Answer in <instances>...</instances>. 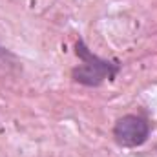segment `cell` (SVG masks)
<instances>
[{
  "instance_id": "7a4b0ae2",
  "label": "cell",
  "mask_w": 157,
  "mask_h": 157,
  "mask_svg": "<svg viewBox=\"0 0 157 157\" xmlns=\"http://www.w3.org/2000/svg\"><path fill=\"white\" fill-rule=\"evenodd\" d=\"M113 139L122 148H137L143 146L150 137V122L148 119L137 113H126L119 117L113 124Z\"/></svg>"
},
{
  "instance_id": "6da1fadb",
  "label": "cell",
  "mask_w": 157,
  "mask_h": 157,
  "mask_svg": "<svg viewBox=\"0 0 157 157\" xmlns=\"http://www.w3.org/2000/svg\"><path fill=\"white\" fill-rule=\"evenodd\" d=\"M75 55L78 62L75 68H71V78L80 86L97 88L104 80H113L122 70V64L115 59H102L95 55L82 39L75 42Z\"/></svg>"
}]
</instances>
